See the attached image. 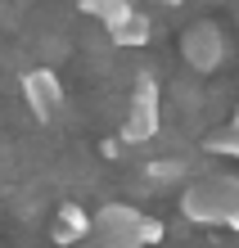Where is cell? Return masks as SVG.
Returning a JSON list of instances; mask_svg holds the SVG:
<instances>
[{"mask_svg": "<svg viewBox=\"0 0 239 248\" xmlns=\"http://www.w3.org/2000/svg\"><path fill=\"white\" fill-rule=\"evenodd\" d=\"M181 212L199 226H230L239 217V176H199L181 194Z\"/></svg>", "mask_w": 239, "mask_h": 248, "instance_id": "cell-1", "label": "cell"}, {"mask_svg": "<svg viewBox=\"0 0 239 248\" xmlns=\"http://www.w3.org/2000/svg\"><path fill=\"white\" fill-rule=\"evenodd\" d=\"M95 248H144V217L131 203H104L91 230Z\"/></svg>", "mask_w": 239, "mask_h": 248, "instance_id": "cell-2", "label": "cell"}, {"mask_svg": "<svg viewBox=\"0 0 239 248\" xmlns=\"http://www.w3.org/2000/svg\"><path fill=\"white\" fill-rule=\"evenodd\" d=\"M158 81L149 77V72H140L136 77V91H131V104H127V122H122V140L127 144H144L158 136Z\"/></svg>", "mask_w": 239, "mask_h": 248, "instance_id": "cell-3", "label": "cell"}, {"mask_svg": "<svg viewBox=\"0 0 239 248\" xmlns=\"http://www.w3.org/2000/svg\"><path fill=\"white\" fill-rule=\"evenodd\" d=\"M181 54L194 72H217L221 59H226V36H221L217 23H194L181 36Z\"/></svg>", "mask_w": 239, "mask_h": 248, "instance_id": "cell-4", "label": "cell"}, {"mask_svg": "<svg viewBox=\"0 0 239 248\" xmlns=\"http://www.w3.org/2000/svg\"><path fill=\"white\" fill-rule=\"evenodd\" d=\"M23 99L41 122H54L59 108H64V86L50 68H32V72H23Z\"/></svg>", "mask_w": 239, "mask_h": 248, "instance_id": "cell-5", "label": "cell"}, {"mask_svg": "<svg viewBox=\"0 0 239 248\" xmlns=\"http://www.w3.org/2000/svg\"><path fill=\"white\" fill-rule=\"evenodd\" d=\"M95 230V217H86L81 208H59V217H54V239L59 244H77V239H86Z\"/></svg>", "mask_w": 239, "mask_h": 248, "instance_id": "cell-6", "label": "cell"}, {"mask_svg": "<svg viewBox=\"0 0 239 248\" xmlns=\"http://www.w3.org/2000/svg\"><path fill=\"white\" fill-rule=\"evenodd\" d=\"M149 32H154V27H149V18H144L140 9H131L117 27H109V41H113V46H144Z\"/></svg>", "mask_w": 239, "mask_h": 248, "instance_id": "cell-7", "label": "cell"}, {"mask_svg": "<svg viewBox=\"0 0 239 248\" xmlns=\"http://www.w3.org/2000/svg\"><path fill=\"white\" fill-rule=\"evenodd\" d=\"M81 9L91 14V18H99L104 27H117L136 5H131V0H81Z\"/></svg>", "mask_w": 239, "mask_h": 248, "instance_id": "cell-8", "label": "cell"}, {"mask_svg": "<svg viewBox=\"0 0 239 248\" xmlns=\"http://www.w3.org/2000/svg\"><path fill=\"white\" fill-rule=\"evenodd\" d=\"M158 239H162V221L144 217V244H158Z\"/></svg>", "mask_w": 239, "mask_h": 248, "instance_id": "cell-9", "label": "cell"}, {"mask_svg": "<svg viewBox=\"0 0 239 248\" xmlns=\"http://www.w3.org/2000/svg\"><path fill=\"white\" fill-rule=\"evenodd\" d=\"M230 230H235V235H239V217H235V221H230Z\"/></svg>", "mask_w": 239, "mask_h": 248, "instance_id": "cell-10", "label": "cell"}, {"mask_svg": "<svg viewBox=\"0 0 239 248\" xmlns=\"http://www.w3.org/2000/svg\"><path fill=\"white\" fill-rule=\"evenodd\" d=\"M167 5H181V0H167Z\"/></svg>", "mask_w": 239, "mask_h": 248, "instance_id": "cell-11", "label": "cell"}]
</instances>
